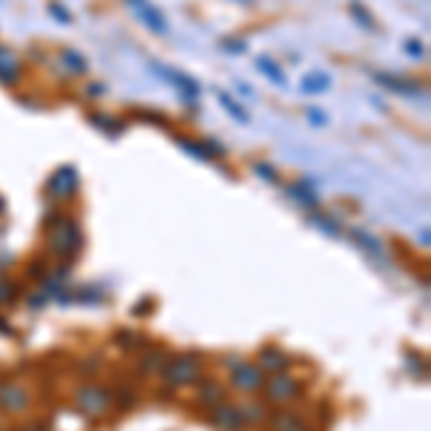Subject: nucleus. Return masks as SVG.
Instances as JSON below:
<instances>
[{
    "label": "nucleus",
    "mask_w": 431,
    "mask_h": 431,
    "mask_svg": "<svg viewBox=\"0 0 431 431\" xmlns=\"http://www.w3.org/2000/svg\"><path fill=\"white\" fill-rule=\"evenodd\" d=\"M230 382H233V388H239V391L253 394V391H259V388L265 385V371H262V365L239 362L233 368V374H230Z\"/></svg>",
    "instance_id": "8"
},
{
    "label": "nucleus",
    "mask_w": 431,
    "mask_h": 431,
    "mask_svg": "<svg viewBox=\"0 0 431 431\" xmlns=\"http://www.w3.org/2000/svg\"><path fill=\"white\" fill-rule=\"evenodd\" d=\"M282 190H285V196H288L290 201H296L299 207H305L308 213H314V210L319 207V193H317L305 179L288 182V184H282Z\"/></svg>",
    "instance_id": "13"
},
{
    "label": "nucleus",
    "mask_w": 431,
    "mask_h": 431,
    "mask_svg": "<svg viewBox=\"0 0 431 431\" xmlns=\"http://www.w3.org/2000/svg\"><path fill=\"white\" fill-rule=\"evenodd\" d=\"M49 18H55L58 23H72V15L66 12V6H61V4H49Z\"/></svg>",
    "instance_id": "30"
},
{
    "label": "nucleus",
    "mask_w": 431,
    "mask_h": 431,
    "mask_svg": "<svg viewBox=\"0 0 431 431\" xmlns=\"http://www.w3.org/2000/svg\"><path fill=\"white\" fill-rule=\"evenodd\" d=\"M58 219L49 222V250L55 256H72L81 247V228L75 219L64 213H55Z\"/></svg>",
    "instance_id": "3"
},
{
    "label": "nucleus",
    "mask_w": 431,
    "mask_h": 431,
    "mask_svg": "<svg viewBox=\"0 0 431 431\" xmlns=\"http://www.w3.org/2000/svg\"><path fill=\"white\" fill-rule=\"evenodd\" d=\"M305 115H308V121L314 124V126H325L331 118H328V112L325 110H319V107H305Z\"/></svg>",
    "instance_id": "29"
},
{
    "label": "nucleus",
    "mask_w": 431,
    "mask_h": 431,
    "mask_svg": "<svg viewBox=\"0 0 431 431\" xmlns=\"http://www.w3.org/2000/svg\"><path fill=\"white\" fill-rule=\"evenodd\" d=\"M299 90L305 93V95H322V93L331 90V75L319 72V69L305 72V75H302V81H299Z\"/></svg>",
    "instance_id": "15"
},
{
    "label": "nucleus",
    "mask_w": 431,
    "mask_h": 431,
    "mask_svg": "<svg viewBox=\"0 0 431 431\" xmlns=\"http://www.w3.org/2000/svg\"><path fill=\"white\" fill-rule=\"evenodd\" d=\"M199 403H204V406H219V403H225V388L207 382L201 391H199Z\"/></svg>",
    "instance_id": "23"
},
{
    "label": "nucleus",
    "mask_w": 431,
    "mask_h": 431,
    "mask_svg": "<svg viewBox=\"0 0 431 431\" xmlns=\"http://www.w3.org/2000/svg\"><path fill=\"white\" fill-rule=\"evenodd\" d=\"M90 124L98 129V133H104L107 138H118L126 129V121L121 115H112V112H90Z\"/></svg>",
    "instance_id": "14"
},
{
    "label": "nucleus",
    "mask_w": 431,
    "mask_h": 431,
    "mask_svg": "<svg viewBox=\"0 0 431 431\" xmlns=\"http://www.w3.org/2000/svg\"><path fill=\"white\" fill-rule=\"evenodd\" d=\"M403 49H406L408 58H425V43H423L420 37H408Z\"/></svg>",
    "instance_id": "27"
},
{
    "label": "nucleus",
    "mask_w": 431,
    "mask_h": 431,
    "mask_svg": "<svg viewBox=\"0 0 431 431\" xmlns=\"http://www.w3.org/2000/svg\"><path fill=\"white\" fill-rule=\"evenodd\" d=\"M371 78L382 86L388 93H397L403 98H420L425 95V86L414 78H406V75H391V72H371Z\"/></svg>",
    "instance_id": "5"
},
{
    "label": "nucleus",
    "mask_w": 431,
    "mask_h": 431,
    "mask_svg": "<svg viewBox=\"0 0 431 431\" xmlns=\"http://www.w3.org/2000/svg\"><path fill=\"white\" fill-rule=\"evenodd\" d=\"M136 118H141V121H153L155 126H167V124H170V118H167V115L153 112V110H136Z\"/></svg>",
    "instance_id": "28"
},
{
    "label": "nucleus",
    "mask_w": 431,
    "mask_h": 431,
    "mask_svg": "<svg viewBox=\"0 0 431 431\" xmlns=\"http://www.w3.org/2000/svg\"><path fill=\"white\" fill-rule=\"evenodd\" d=\"M253 172H256V176L262 179V182H268V184H282V176L276 172V167L268 164V161H256V164H253Z\"/></svg>",
    "instance_id": "24"
},
{
    "label": "nucleus",
    "mask_w": 431,
    "mask_h": 431,
    "mask_svg": "<svg viewBox=\"0 0 431 431\" xmlns=\"http://www.w3.org/2000/svg\"><path fill=\"white\" fill-rule=\"evenodd\" d=\"M216 98H219V107L233 118V121H239L242 126H247L250 124V112L242 107V101L236 98V95H230V93H225V90H216Z\"/></svg>",
    "instance_id": "16"
},
{
    "label": "nucleus",
    "mask_w": 431,
    "mask_h": 431,
    "mask_svg": "<svg viewBox=\"0 0 431 431\" xmlns=\"http://www.w3.org/2000/svg\"><path fill=\"white\" fill-rule=\"evenodd\" d=\"M32 403L29 391L18 382H4L0 385V408L9 411V414H18V411H26Z\"/></svg>",
    "instance_id": "12"
},
{
    "label": "nucleus",
    "mask_w": 431,
    "mask_h": 431,
    "mask_svg": "<svg viewBox=\"0 0 431 431\" xmlns=\"http://www.w3.org/2000/svg\"><path fill=\"white\" fill-rule=\"evenodd\" d=\"M75 406L83 414L98 417V414H104L110 408V394L98 385H83V388H78V394H75Z\"/></svg>",
    "instance_id": "7"
},
{
    "label": "nucleus",
    "mask_w": 431,
    "mask_h": 431,
    "mask_svg": "<svg viewBox=\"0 0 431 431\" xmlns=\"http://www.w3.org/2000/svg\"><path fill=\"white\" fill-rule=\"evenodd\" d=\"M18 299V282H0V308L12 305Z\"/></svg>",
    "instance_id": "25"
},
{
    "label": "nucleus",
    "mask_w": 431,
    "mask_h": 431,
    "mask_svg": "<svg viewBox=\"0 0 431 431\" xmlns=\"http://www.w3.org/2000/svg\"><path fill=\"white\" fill-rule=\"evenodd\" d=\"M161 377H164V382L176 385V388L179 385H190V382H196L201 377V360L196 354H179V357H172L164 365Z\"/></svg>",
    "instance_id": "4"
},
{
    "label": "nucleus",
    "mask_w": 431,
    "mask_h": 431,
    "mask_svg": "<svg viewBox=\"0 0 431 431\" xmlns=\"http://www.w3.org/2000/svg\"><path fill=\"white\" fill-rule=\"evenodd\" d=\"M219 49H222L225 55H230V58H239V55H244V52L250 49V43H247V37L228 35V37H222V40H219Z\"/></svg>",
    "instance_id": "21"
},
{
    "label": "nucleus",
    "mask_w": 431,
    "mask_h": 431,
    "mask_svg": "<svg viewBox=\"0 0 431 431\" xmlns=\"http://www.w3.org/2000/svg\"><path fill=\"white\" fill-rule=\"evenodd\" d=\"M273 431H305V420L302 417H296V414H276L273 420Z\"/></svg>",
    "instance_id": "22"
},
{
    "label": "nucleus",
    "mask_w": 431,
    "mask_h": 431,
    "mask_svg": "<svg viewBox=\"0 0 431 431\" xmlns=\"http://www.w3.org/2000/svg\"><path fill=\"white\" fill-rule=\"evenodd\" d=\"M23 78V64L18 58V52L6 43H0V83L4 86H18Z\"/></svg>",
    "instance_id": "11"
},
{
    "label": "nucleus",
    "mask_w": 431,
    "mask_h": 431,
    "mask_svg": "<svg viewBox=\"0 0 431 431\" xmlns=\"http://www.w3.org/2000/svg\"><path fill=\"white\" fill-rule=\"evenodd\" d=\"M348 15H351V20L362 29V32H377L379 29V23H377V18L360 4V0H351V4H348Z\"/></svg>",
    "instance_id": "19"
},
{
    "label": "nucleus",
    "mask_w": 431,
    "mask_h": 431,
    "mask_svg": "<svg viewBox=\"0 0 431 431\" xmlns=\"http://www.w3.org/2000/svg\"><path fill=\"white\" fill-rule=\"evenodd\" d=\"M176 144L182 147V153L193 155L196 161H210L207 150H204V141L201 138H190V136H176Z\"/></svg>",
    "instance_id": "20"
},
{
    "label": "nucleus",
    "mask_w": 431,
    "mask_h": 431,
    "mask_svg": "<svg viewBox=\"0 0 431 431\" xmlns=\"http://www.w3.org/2000/svg\"><path fill=\"white\" fill-rule=\"evenodd\" d=\"M253 66L262 72L273 86H285L288 83V78H285V69H282V64H276L271 55H256V61H253Z\"/></svg>",
    "instance_id": "17"
},
{
    "label": "nucleus",
    "mask_w": 431,
    "mask_h": 431,
    "mask_svg": "<svg viewBox=\"0 0 431 431\" xmlns=\"http://www.w3.org/2000/svg\"><path fill=\"white\" fill-rule=\"evenodd\" d=\"M86 93H90L93 98H98V95H104V93H107V86H104V83H90V90H86Z\"/></svg>",
    "instance_id": "32"
},
{
    "label": "nucleus",
    "mask_w": 431,
    "mask_h": 431,
    "mask_svg": "<svg viewBox=\"0 0 431 431\" xmlns=\"http://www.w3.org/2000/svg\"><path fill=\"white\" fill-rule=\"evenodd\" d=\"M262 362H265L268 368H273V371H282V365L288 362V357H285V354L276 357V351H265V354H262Z\"/></svg>",
    "instance_id": "31"
},
{
    "label": "nucleus",
    "mask_w": 431,
    "mask_h": 431,
    "mask_svg": "<svg viewBox=\"0 0 431 431\" xmlns=\"http://www.w3.org/2000/svg\"><path fill=\"white\" fill-rule=\"evenodd\" d=\"M311 222L319 228V230H325V233H331V236H336L339 233V225L333 222V219H325L322 213H311Z\"/></svg>",
    "instance_id": "26"
},
{
    "label": "nucleus",
    "mask_w": 431,
    "mask_h": 431,
    "mask_svg": "<svg viewBox=\"0 0 431 431\" xmlns=\"http://www.w3.org/2000/svg\"><path fill=\"white\" fill-rule=\"evenodd\" d=\"M58 61H61V66H64L69 75H75V78H83L86 72H90V61H86L78 49H61Z\"/></svg>",
    "instance_id": "18"
},
{
    "label": "nucleus",
    "mask_w": 431,
    "mask_h": 431,
    "mask_svg": "<svg viewBox=\"0 0 431 431\" xmlns=\"http://www.w3.org/2000/svg\"><path fill=\"white\" fill-rule=\"evenodd\" d=\"M78 190H81V170L78 164L66 161L61 167H55L47 179V196L55 201V204H66L72 199H78Z\"/></svg>",
    "instance_id": "2"
},
{
    "label": "nucleus",
    "mask_w": 431,
    "mask_h": 431,
    "mask_svg": "<svg viewBox=\"0 0 431 431\" xmlns=\"http://www.w3.org/2000/svg\"><path fill=\"white\" fill-rule=\"evenodd\" d=\"M150 69H153L167 86H172V90H176V95H179L187 107H196V104L201 101V83H199L190 72H184V69H179V66H170V64H161V61H150Z\"/></svg>",
    "instance_id": "1"
},
{
    "label": "nucleus",
    "mask_w": 431,
    "mask_h": 431,
    "mask_svg": "<svg viewBox=\"0 0 431 431\" xmlns=\"http://www.w3.org/2000/svg\"><path fill=\"white\" fill-rule=\"evenodd\" d=\"M6 210V201H4V196H0V213H4Z\"/></svg>",
    "instance_id": "34"
},
{
    "label": "nucleus",
    "mask_w": 431,
    "mask_h": 431,
    "mask_svg": "<svg viewBox=\"0 0 431 431\" xmlns=\"http://www.w3.org/2000/svg\"><path fill=\"white\" fill-rule=\"evenodd\" d=\"M299 388H302V385H299L290 374L276 371V374L268 379V397H271V403H293L296 394H299Z\"/></svg>",
    "instance_id": "10"
},
{
    "label": "nucleus",
    "mask_w": 431,
    "mask_h": 431,
    "mask_svg": "<svg viewBox=\"0 0 431 431\" xmlns=\"http://www.w3.org/2000/svg\"><path fill=\"white\" fill-rule=\"evenodd\" d=\"M129 6H133L136 18L144 23V29H150L153 35H167L170 32V23L164 18V12L153 4V0H126Z\"/></svg>",
    "instance_id": "6"
},
{
    "label": "nucleus",
    "mask_w": 431,
    "mask_h": 431,
    "mask_svg": "<svg viewBox=\"0 0 431 431\" xmlns=\"http://www.w3.org/2000/svg\"><path fill=\"white\" fill-rule=\"evenodd\" d=\"M230 4H236V6H250L253 0H230Z\"/></svg>",
    "instance_id": "33"
},
{
    "label": "nucleus",
    "mask_w": 431,
    "mask_h": 431,
    "mask_svg": "<svg viewBox=\"0 0 431 431\" xmlns=\"http://www.w3.org/2000/svg\"><path fill=\"white\" fill-rule=\"evenodd\" d=\"M210 423L216 428H222V431H242L247 425V417L242 414V408H236L230 403H219V406H213V411H210Z\"/></svg>",
    "instance_id": "9"
}]
</instances>
